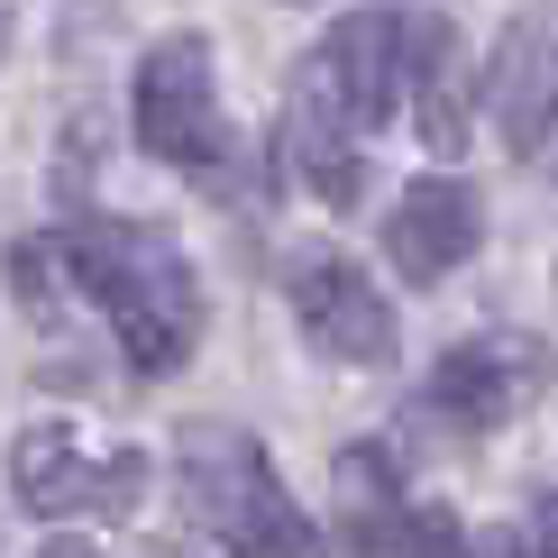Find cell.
Instances as JSON below:
<instances>
[{
  "mask_svg": "<svg viewBox=\"0 0 558 558\" xmlns=\"http://www.w3.org/2000/svg\"><path fill=\"white\" fill-rule=\"evenodd\" d=\"M64 275L110 312L129 376H174L202 339V275L193 257L147 220H74L64 229Z\"/></svg>",
  "mask_w": 558,
  "mask_h": 558,
  "instance_id": "obj_1",
  "label": "cell"
},
{
  "mask_svg": "<svg viewBox=\"0 0 558 558\" xmlns=\"http://www.w3.org/2000/svg\"><path fill=\"white\" fill-rule=\"evenodd\" d=\"M174 485H183V513H193L229 558H312L320 531L312 513L284 495L266 439L239 422H193L174 449Z\"/></svg>",
  "mask_w": 558,
  "mask_h": 558,
  "instance_id": "obj_2",
  "label": "cell"
},
{
  "mask_svg": "<svg viewBox=\"0 0 558 558\" xmlns=\"http://www.w3.org/2000/svg\"><path fill=\"white\" fill-rule=\"evenodd\" d=\"M137 147L174 174H202L220 183L239 137H229V110H220V83H211V37H156L147 64H137Z\"/></svg>",
  "mask_w": 558,
  "mask_h": 558,
  "instance_id": "obj_3",
  "label": "cell"
},
{
  "mask_svg": "<svg viewBox=\"0 0 558 558\" xmlns=\"http://www.w3.org/2000/svg\"><path fill=\"white\" fill-rule=\"evenodd\" d=\"M541 385H549V339L541 330H476L430 366L422 412L449 430H504L513 412L541 403Z\"/></svg>",
  "mask_w": 558,
  "mask_h": 558,
  "instance_id": "obj_4",
  "label": "cell"
},
{
  "mask_svg": "<svg viewBox=\"0 0 558 558\" xmlns=\"http://www.w3.org/2000/svg\"><path fill=\"white\" fill-rule=\"evenodd\" d=\"M137 485H147V458H137V449H110L101 468H92L83 439L64 430V422L19 430V449H10V495L28 504L37 522H64V513H129Z\"/></svg>",
  "mask_w": 558,
  "mask_h": 558,
  "instance_id": "obj_5",
  "label": "cell"
},
{
  "mask_svg": "<svg viewBox=\"0 0 558 558\" xmlns=\"http://www.w3.org/2000/svg\"><path fill=\"white\" fill-rule=\"evenodd\" d=\"M284 293H293V320H302V339H312L320 357H339V366H385L393 357V302L376 293V275L348 266L339 247H312Z\"/></svg>",
  "mask_w": 558,
  "mask_h": 558,
  "instance_id": "obj_6",
  "label": "cell"
},
{
  "mask_svg": "<svg viewBox=\"0 0 558 558\" xmlns=\"http://www.w3.org/2000/svg\"><path fill=\"white\" fill-rule=\"evenodd\" d=\"M476 247H485V202H476V183H458V174L403 183V202L385 211V257H393L403 284H449Z\"/></svg>",
  "mask_w": 558,
  "mask_h": 558,
  "instance_id": "obj_7",
  "label": "cell"
},
{
  "mask_svg": "<svg viewBox=\"0 0 558 558\" xmlns=\"http://www.w3.org/2000/svg\"><path fill=\"white\" fill-rule=\"evenodd\" d=\"M485 110L513 156H541L558 137V10H531L504 28L495 64H485Z\"/></svg>",
  "mask_w": 558,
  "mask_h": 558,
  "instance_id": "obj_8",
  "label": "cell"
},
{
  "mask_svg": "<svg viewBox=\"0 0 558 558\" xmlns=\"http://www.w3.org/2000/svg\"><path fill=\"white\" fill-rule=\"evenodd\" d=\"M284 166L302 174V193L348 211L366 193V129L330 101L320 74H293V101H284Z\"/></svg>",
  "mask_w": 558,
  "mask_h": 558,
  "instance_id": "obj_9",
  "label": "cell"
},
{
  "mask_svg": "<svg viewBox=\"0 0 558 558\" xmlns=\"http://www.w3.org/2000/svg\"><path fill=\"white\" fill-rule=\"evenodd\" d=\"M412 110H422V137L439 156L468 147V74H458V28L449 19H430V46L412 64Z\"/></svg>",
  "mask_w": 558,
  "mask_h": 558,
  "instance_id": "obj_10",
  "label": "cell"
},
{
  "mask_svg": "<svg viewBox=\"0 0 558 558\" xmlns=\"http://www.w3.org/2000/svg\"><path fill=\"white\" fill-rule=\"evenodd\" d=\"M403 513V485H393V458L385 449H348L339 458V522H348V558H357L376 531Z\"/></svg>",
  "mask_w": 558,
  "mask_h": 558,
  "instance_id": "obj_11",
  "label": "cell"
},
{
  "mask_svg": "<svg viewBox=\"0 0 558 558\" xmlns=\"http://www.w3.org/2000/svg\"><path fill=\"white\" fill-rule=\"evenodd\" d=\"M357 558H476V549H468V531L439 513V504H403V513H393Z\"/></svg>",
  "mask_w": 558,
  "mask_h": 558,
  "instance_id": "obj_12",
  "label": "cell"
},
{
  "mask_svg": "<svg viewBox=\"0 0 558 558\" xmlns=\"http://www.w3.org/2000/svg\"><path fill=\"white\" fill-rule=\"evenodd\" d=\"M522 558H558V513H541V522H531V541H522Z\"/></svg>",
  "mask_w": 558,
  "mask_h": 558,
  "instance_id": "obj_13",
  "label": "cell"
},
{
  "mask_svg": "<svg viewBox=\"0 0 558 558\" xmlns=\"http://www.w3.org/2000/svg\"><path fill=\"white\" fill-rule=\"evenodd\" d=\"M46 558H92V549H46Z\"/></svg>",
  "mask_w": 558,
  "mask_h": 558,
  "instance_id": "obj_14",
  "label": "cell"
}]
</instances>
